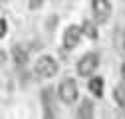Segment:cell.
<instances>
[{
	"instance_id": "obj_2",
	"label": "cell",
	"mask_w": 125,
	"mask_h": 119,
	"mask_svg": "<svg viewBox=\"0 0 125 119\" xmlns=\"http://www.w3.org/2000/svg\"><path fill=\"white\" fill-rule=\"evenodd\" d=\"M36 73L40 78H54L58 73V64L56 60L50 56H42L38 62H36Z\"/></svg>"
},
{
	"instance_id": "obj_10",
	"label": "cell",
	"mask_w": 125,
	"mask_h": 119,
	"mask_svg": "<svg viewBox=\"0 0 125 119\" xmlns=\"http://www.w3.org/2000/svg\"><path fill=\"white\" fill-rule=\"evenodd\" d=\"M12 52H14V60H16V64H24L26 62V52L22 48H14Z\"/></svg>"
},
{
	"instance_id": "obj_13",
	"label": "cell",
	"mask_w": 125,
	"mask_h": 119,
	"mask_svg": "<svg viewBox=\"0 0 125 119\" xmlns=\"http://www.w3.org/2000/svg\"><path fill=\"white\" fill-rule=\"evenodd\" d=\"M121 78H123V81H125V64L121 66Z\"/></svg>"
},
{
	"instance_id": "obj_3",
	"label": "cell",
	"mask_w": 125,
	"mask_h": 119,
	"mask_svg": "<svg viewBox=\"0 0 125 119\" xmlns=\"http://www.w3.org/2000/svg\"><path fill=\"white\" fill-rule=\"evenodd\" d=\"M60 99L64 101V103H73L75 99H77V83L72 79V78H68V79H64L60 83Z\"/></svg>"
},
{
	"instance_id": "obj_12",
	"label": "cell",
	"mask_w": 125,
	"mask_h": 119,
	"mask_svg": "<svg viewBox=\"0 0 125 119\" xmlns=\"http://www.w3.org/2000/svg\"><path fill=\"white\" fill-rule=\"evenodd\" d=\"M28 4H30V8H40L42 0H28Z\"/></svg>"
},
{
	"instance_id": "obj_4",
	"label": "cell",
	"mask_w": 125,
	"mask_h": 119,
	"mask_svg": "<svg viewBox=\"0 0 125 119\" xmlns=\"http://www.w3.org/2000/svg\"><path fill=\"white\" fill-rule=\"evenodd\" d=\"M91 8H93V16H95V20L99 24L107 22L109 16H111V4H109V0H93Z\"/></svg>"
},
{
	"instance_id": "obj_7",
	"label": "cell",
	"mask_w": 125,
	"mask_h": 119,
	"mask_svg": "<svg viewBox=\"0 0 125 119\" xmlns=\"http://www.w3.org/2000/svg\"><path fill=\"white\" fill-rule=\"evenodd\" d=\"M91 115H93V103L89 99H83L82 107L77 109V117H91Z\"/></svg>"
},
{
	"instance_id": "obj_9",
	"label": "cell",
	"mask_w": 125,
	"mask_h": 119,
	"mask_svg": "<svg viewBox=\"0 0 125 119\" xmlns=\"http://www.w3.org/2000/svg\"><path fill=\"white\" fill-rule=\"evenodd\" d=\"M113 97H115V101L119 103V107H121V105H125V87H123V85H117V87H115Z\"/></svg>"
},
{
	"instance_id": "obj_11",
	"label": "cell",
	"mask_w": 125,
	"mask_h": 119,
	"mask_svg": "<svg viewBox=\"0 0 125 119\" xmlns=\"http://www.w3.org/2000/svg\"><path fill=\"white\" fill-rule=\"evenodd\" d=\"M2 36H6V20L0 18V38Z\"/></svg>"
},
{
	"instance_id": "obj_14",
	"label": "cell",
	"mask_w": 125,
	"mask_h": 119,
	"mask_svg": "<svg viewBox=\"0 0 125 119\" xmlns=\"http://www.w3.org/2000/svg\"><path fill=\"white\" fill-rule=\"evenodd\" d=\"M0 64H4V52H0Z\"/></svg>"
},
{
	"instance_id": "obj_1",
	"label": "cell",
	"mask_w": 125,
	"mask_h": 119,
	"mask_svg": "<svg viewBox=\"0 0 125 119\" xmlns=\"http://www.w3.org/2000/svg\"><path fill=\"white\" fill-rule=\"evenodd\" d=\"M97 66H99L97 54H85L80 60V64H77V73H80L82 78H89V76H93V71L97 69Z\"/></svg>"
},
{
	"instance_id": "obj_5",
	"label": "cell",
	"mask_w": 125,
	"mask_h": 119,
	"mask_svg": "<svg viewBox=\"0 0 125 119\" xmlns=\"http://www.w3.org/2000/svg\"><path fill=\"white\" fill-rule=\"evenodd\" d=\"M80 38H82V28L77 26H70L64 34V46L66 48H75L80 44Z\"/></svg>"
},
{
	"instance_id": "obj_8",
	"label": "cell",
	"mask_w": 125,
	"mask_h": 119,
	"mask_svg": "<svg viewBox=\"0 0 125 119\" xmlns=\"http://www.w3.org/2000/svg\"><path fill=\"white\" fill-rule=\"evenodd\" d=\"M82 34H85L87 38H97V28L93 26L91 22H83V28H82Z\"/></svg>"
},
{
	"instance_id": "obj_6",
	"label": "cell",
	"mask_w": 125,
	"mask_h": 119,
	"mask_svg": "<svg viewBox=\"0 0 125 119\" xmlns=\"http://www.w3.org/2000/svg\"><path fill=\"white\" fill-rule=\"evenodd\" d=\"M89 91H91L93 95L101 97V95H103V79H101V78H91V79H89Z\"/></svg>"
},
{
	"instance_id": "obj_15",
	"label": "cell",
	"mask_w": 125,
	"mask_h": 119,
	"mask_svg": "<svg viewBox=\"0 0 125 119\" xmlns=\"http://www.w3.org/2000/svg\"><path fill=\"white\" fill-rule=\"evenodd\" d=\"M121 109H123V113H125V105H121Z\"/></svg>"
}]
</instances>
